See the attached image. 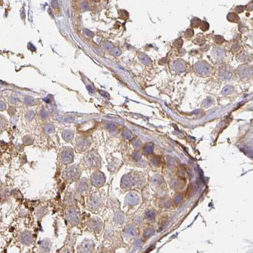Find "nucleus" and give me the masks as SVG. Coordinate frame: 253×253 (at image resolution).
Wrapping results in <instances>:
<instances>
[{
  "label": "nucleus",
  "mask_w": 253,
  "mask_h": 253,
  "mask_svg": "<svg viewBox=\"0 0 253 253\" xmlns=\"http://www.w3.org/2000/svg\"><path fill=\"white\" fill-rule=\"evenodd\" d=\"M228 20L230 22H238L239 21V16L234 13H230L228 15Z\"/></svg>",
  "instance_id": "nucleus-12"
},
{
  "label": "nucleus",
  "mask_w": 253,
  "mask_h": 253,
  "mask_svg": "<svg viewBox=\"0 0 253 253\" xmlns=\"http://www.w3.org/2000/svg\"><path fill=\"white\" fill-rule=\"evenodd\" d=\"M94 243L91 240H86L81 245V251L83 253H90L93 250Z\"/></svg>",
  "instance_id": "nucleus-6"
},
{
  "label": "nucleus",
  "mask_w": 253,
  "mask_h": 253,
  "mask_svg": "<svg viewBox=\"0 0 253 253\" xmlns=\"http://www.w3.org/2000/svg\"><path fill=\"white\" fill-rule=\"evenodd\" d=\"M200 26H201V29H202V31H205L209 29V23L206 22H203L202 23V24L200 25Z\"/></svg>",
  "instance_id": "nucleus-15"
},
{
  "label": "nucleus",
  "mask_w": 253,
  "mask_h": 253,
  "mask_svg": "<svg viewBox=\"0 0 253 253\" xmlns=\"http://www.w3.org/2000/svg\"><path fill=\"white\" fill-rule=\"evenodd\" d=\"M79 176L80 170L79 168L76 166H73L67 168L66 172H65V177L69 182H73L77 180L79 178Z\"/></svg>",
  "instance_id": "nucleus-1"
},
{
  "label": "nucleus",
  "mask_w": 253,
  "mask_h": 253,
  "mask_svg": "<svg viewBox=\"0 0 253 253\" xmlns=\"http://www.w3.org/2000/svg\"><path fill=\"white\" fill-rule=\"evenodd\" d=\"M21 239L23 243H24L26 244H29L30 243H31L32 240V235L30 232H25L24 233H23L22 234Z\"/></svg>",
  "instance_id": "nucleus-8"
},
{
  "label": "nucleus",
  "mask_w": 253,
  "mask_h": 253,
  "mask_svg": "<svg viewBox=\"0 0 253 253\" xmlns=\"http://www.w3.org/2000/svg\"><path fill=\"white\" fill-rule=\"evenodd\" d=\"M196 20H195V19H192V27H197L198 26L201 25V23H200V22H201V20H200V19H197V18H196Z\"/></svg>",
  "instance_id": "nucleus-13"
},
{
  "label": "nucleus",
  "mask_w": 253,
  "mask_h": 253,
  "mask_svg": "<svg viewBox=\"0 0 253 253\" xmlns=\"http://www.w3.org/2000/svg\"><path fill=\"white\" fill-rule=\"evenodd\" d=\"M62 161L64 164H70L74 160V154L72 150H66L62 154L61 156Z\"/></svg>",
  "instance_id": "nucleus-5"
},
{
  "label": "nucleus",
  "mask_w": 253,
  "mask_h": 253,
  "mask_svg": "<svg viewBox=\"0 0 253 253\" xmlns=\"http://www.w3.org/2000/svg\"><path fill=\"white\" fill-rule=\"evenodd\" d=\"M98 205H99V201H98V198L97 197V196H93L91 198V201L90 202V208L91 209H97L98 207Z\"/></svg>",
  "instance_id": "nucleus-9"
},
{
  "label": "nucleus",
  "mask_w": 253,
  "mask_h": 253,
  "mask_svg": "<svg viewBox=\"0 0 253 253\" xmlns=\"http://www.w3.org/2000/svg\"><path fill=\"white\" fill-rule=\"evenodd\" d=\"M73 134L71 132L67 131L66 133H65V135H63V137L66 140H70L73 138Z\"/></svg>",
  "instance_id": "nucleus-14"
},
{
  "label": "nucleus",
  "mask_w": 253,
  "mask_h": 253,
  "mask_svg": "<svg viewBox=\"0 0 253 253\" xmlns=\"http://www.w3.org/2000/svg\"><path fill=\"white\" fill-rule=\"evenodd\" d=\"M67 218L69 222L73 225H77L79 222V213L75 209H69L67 212Z\"/></svg>",
  "instance_id": "nucleus-3"
},
{
  "label": "nucleus",
  "mask_w": 253,
  "mask_h": 253,
  "mask_svg": "<svg viewBox=\"0 0 253 253\" xmlns=\"http://www.w3.org/2000/svg\"><path fill=\"white\" fill-rule=\"evenodd\" d=\"M50 247H51L50 242L47 240H43V242H42V244H41V249H42L43 251H45V252L50 251Z\"/></svg>",
  "instance_id": "nucleus-10"
},
{
  "label": "nucleus",
  "mask_w": 253,
  "mask_h": 253,
  "mask_svg": "<svg viewBox=\"0 0 253 253\" xmlns=\"http://www.w3.org/2000/svg\"><path fill=\"white\" fill-rule=\"evenodd\" d=\"M104 181L103 174L100 172H95L91 176V183L95 187H100Z\"/></svg>",
  "instance_id": "nucleus-4"
},
{
  "label": "nucleus",
  "mask_w": 253,
  "mask_h": 253,
  "mask_svg": "<svg viewBox=\"0 0 253 253\" xmlns=\"http://www.w3.org/2000/svg\"><path fill=\"white\" fill-rule=\"evenodd\" d=\"M85 161L88 166L95 168L100 163V157L95 152H90L85 157Z\"/></svg>",
  "instance_id": "nucleus-2"
},
{
  "label": "nucleus",
  "mask_w": 253,
  "mask_h": 253,
  "mask_svg": "<svg viewBox=\"0 0 253 253\" xmlns=\"http://www.w3.org/2000/svg\"><path fill=\"white\" fill-rule=\"evenodd\" d=\"M90 227L92 229V230L97 231V230H98L99 227H100V222H99V221L98 220H97V218L93 219L90 222Z\"/></svg>",
  "instance_id": "nucleus-11"
},
{
  "label": "nucleus",
  "mask_w": 253,
  "mask_h": 253,
  "mask_svg": "<svg viewBox=\"0 0 253 253\" xmlns=\"http://www.w3.org/2000/svg\"><path fill=\"white\" fill-rule=\"evenodd\" d=\"M89 189V184L86 179L81 180L78 185V189L80 192H85Z\"/></svg>",
  "instance_id": "nucleus-7"
}]
</instances>
